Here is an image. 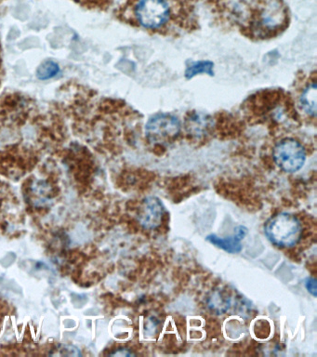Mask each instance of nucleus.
<instances>
[{
	"label": "nucleus",
	"mask_w": 317,
	"mask_h": 357,
	"mask_svg": "<svg viewBox=\"0 0 317 357\" xmlns=\"http://www.w3.org/2000/svg\"><path fill=\"white\" fill-rule=\"evenodd\" d=\"M56 353H52V356H82L79 349L71 345H61L56 349Z\"/></svg>",
	"instance_id": "f8f14e48"
},
{
	"label": "nucleus",
	"mask_w": 317,
	"mask_h": 357,
	"mask_svg": "<svg viewBox=\"0 0 317 357\" xmlns=\"http://www.w3.org/2000/svg\"><path fill=\"white\" fill-rule=\"evenodd\" d=\"M60 72V67L54 61H46L41 63L37 71L40 80L51 79Z\"/></svg>",
	"instance_id": "9b49d317"
},
{
	"label": "nucleus",
	"mask_w": 317,
	"mask_h": 357,
	"mask_svg": "<svg viewBox=\"0 0 317 357\" xmlns=\"http://www.w3.org/2000/svg\"><path fill=\"white\" fill-rule=\"evenodd\" d=\"M208 306L216 312L217 314H224L229 309L230 298L225 296L224 293L219 291L213 292L208 298Z\"/></svg>",
	"instance_id": "9d476101"
},
{
	"label": "nucleus",
	"mask_w": 317,
	"mask_h": 357,
	"mask_svg": "<svg viewBox=\"0 0 317 357\" xmlns=\"http://www.w3.org/2000/svg\"><path fill=\"white\" fill-rule=\"evenodd\" d=\"M316 83L311 82L303 91L300 98V106L306 114L311 116H316Z\"/></svg>",
	"instance_id": "6e6552de"
},
{
	"label": "nucleus",
	"mask_w": 317,
	"mask_h": 357,
	"mask_svg": "<svg viewBox=\"0 0 317 357\" xmlns=\"http://www.w3.org/2000/svg\"><path fill=\"white\" fill-rule=\"evenodd\" d=\"M111 356H132L134 354L132 351L127 350V349H119V350L115 351V353L111 354Z\"/></svg>",
	"instance_id": "ddd939ff"
},
{
	"label": "nucleus",
	"mask_w": 317,
	"mask_h": 357,
	"mask_svg": "<svg viewBox=\"0 0 317 357\" xmlns=\"http://www.w3.org/2000/svg\"><path fill=\"white\" fill-rule=\"evenodd\" d=\"M247 234V229L243 226H239L236 229L235 236L222 238L215 236V234H210L207 236V240L211 244L216 245L222 250L227 251L229 253H238L242 250L241 240L244 238Z\"/></svg>",
	"instance_id": "0eeeda50"
},
{
	"label": "nucleus",
	"mask_w": 317,
	"mask_h": 357,
	"mask_svg": "<svg viewBox=\"0 0 317 357\" xmlns=\"http://www.w3.org/2000/svg\"><path fill=\"white\" fill-rule=\"evenodd\" d=\"M274 160L277 166L286 173L299 172L306 160L304 147L297 139L286 138L275 146Z\"/></svg>",
	"instance_id": "f03ea898"
},
{
	"label": "nucleus",
	"mask_w": 317,
	"mask_h": 357,
	"mask_svg": "<svg viewBox=\"0 0 317 357\" xmlns=\"http://www.w3.org/2000/svg\"><path fill=\"white\" fill-rule=\"evenodd\" d=\"M164 206L160 198L149 197L144 198L138 211V220L146 230H155L162 222Z\"/></svg>",
	"instance_id": "39448f33"
},
{
	"label": "nucleus",
	"mask_w": 317,
	"mask_h": 357,
	"mask_svg": "<svg viewBox=\"0 0 317 357\" xmlns=\"http://www.w3.org/2000/svg\"><path fill=\"white\" fill-rule=\"evenodd\" d=\"M214 63L210 61H191L186 66L185 73V77L187 79L196 77L197 75L206 74L213 77L214 75Z\"/></svg>",
	"instance_id": "1a4fd4ad"
},
{
	"label": "nucleus",
	"mask_w": 317,
	"mask_h": 357,
	"mask_svg": "<svg viewBox=\"0 0 317 357\" xmlns=\"http://www.w3.org/2000/svg\"><path fill=\"white\" fill-rule=\"evenodd\" d=\"M306 286H307V289H309V291L311 293H313L314 296H316V280L313 278H308L307 283H306Z\"/></svg>",
	"instance_id": "4468645a"
},
{
	"label": "nucleus",
	"mask_w": 317,
	"mask_h": 357,
	"mask_svg": "<svg viewBox=\"0 0 317 357\" xmlns=\"http://www.w3.org/2000/svg\"><path fill=\"white\" fill-rule=\"evenodd\" d=\"M213 127V120L208 114L203 113H192L189 114L185 121V128L187 132L192 136H205Z\"/></svg>",
	"instance_id": "423d86ee"
},
{
	"label": "nucleus",
	"mask_w": 317,
	"mask_h": 357,
	"mask_svg": "<svg viewBox=\"0 0 317 357\" xmlns=\"http://www.w3.org/2000/svg\"><path fill=\"white\" fill-rule=\"evenodd\" d=\"M139 24L146 29H158L169 22L171 8L166 0H139L135 7Z\"/></svg>",
	"instance_id": "7ed1b4c3"
},
{
	"label": "nucleus",
	"mask_w": 317,
	"mask_h": 357,
	"mask_svg": "<svg viewBox=\"0 0 317 357\" xmlns=\"http://www.w3.org/2000/svg\"><path fill=\"white\" fill-rule=\"evenodd\" d=\"M264 233L277 247L292 248L302 239V225L294 215L282 212L267 220Z\"/></svg>",
	"instance_id": "f257e3e1"
},
{
	"label": "nucleus",
	"mask_w": 317,
	"mask_h": 357,
	"mask_svg": "<svg viewBox=\"0 0 317 357\" xmlns=\"http://www.w3.org/2000/svg\"><path fill=\"white\" fill-rule=\"evenodd\" d=\"M180 122L171 114H157L146 126L147 139L155 144H165L179 135Z\"/></svg>",
	"instance_id": "20e7f679"
}]
</instances>
